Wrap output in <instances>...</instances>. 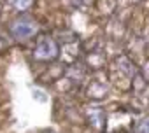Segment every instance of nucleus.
Wrapping results in <instances>:
<instances>
[{
	"mask_svg": "<svg viewBox=\"0 0 149 133\" xmlns=\"http://www.w3.org/2000/svg\"><path fill=\"white\" fill-rule=\"evenodd\" d=\"M58 54H60V49H58V44L54 42L53 37L42 35L37 40V46H35V51H33L35 60H39V61H53V60L58 58Z\"/></svg>",
	"mask_w": 149,
	"mask_h": 133,
	"instance_id": "nucleus-1",
	"label": "nucleus"
},
{
	"mask_svg": "<svg viewBox=\"0 0 149 133\" xmlns=\"http://www.w3.org/2000/svg\"><path fill=\"white\" fill-rule=\"evenodd\" d=\"M35 32H37V23L28 16H21L11 23V35L16 40H26L33 37Z\"/></svg>",
	"mask_w": 149,
	"mask_h": 133,
	"instance_id": "nucleus-2",
	"label": "nucleus"
},
{
	"mask_svg": "<svg viewBox=\"0 0 149 133\" xmlns=\"http://www.w3.org/2000/svg\"><path fill=\"white\" fill-rule=\"evenodd\" d=\"M88 117H90V123H91L93 128H97V130H104L105 128V112L102 109H98V107L91 109L88 112Z\"/></svg>",
	"mask_w": 149,
	"mask_h": 133,
	"instance_id": "nucleus-3",
	"label": "nucleus"
},
{
	"mask_svg": "<svg viewBox=\"0 0 149 133\" xmlns=\"http://www.w3.org/2000/svg\"><path fill=\"white\" fill-rule=\"evenodd\" d=\"M107 91H109V88H107V84L102 82V81H93L91 86L88 88V95H90L91 98H104V96L107 95Z\"/></svg>",
	"mask_w": 149,
	"mask_h": 133,
	"instance_id": "nucleus-4",
	"label": "nucleus"
},
{
	"mask_svg": "<svg viewBox=\"0 0 149 133\" xmlns=\"http://www.w3.org/2000/svg\"><path fill=\"white\" fill-rule=\"evenodd\" d=\"M118 65H119V70H123L128 77H132V76L135 74V66H132L130 60H126V58H119V60H118Z\"/></svg>",
	"mask_w": 149,
	"mask_h": 133,
	"instance_id": "nucleus-5",
	"label": "nucleus"
},
{
	"mask_svg": "<svg viewBox=\"0 0 149 133\" xmlns=\"http://www.w3.org/2000/svg\"><path fill=\"white\" fill-rule=\"evenodd\" d=\"M135 133H149V116L144 117L142 121H139V124L135 128Z\"/></svg>",
	"mask_w": 149,
	"mask_h": 133,
	"instance_id": "nucleus-6",
	"label": "nucleus"
},
{
	"mask_svg": "<svg viewBox=\"0 0 149 133\" xmlns=\"http://www.w3.org/2000/svg\"><path fill=\"white\" fill-rule=\"evenodd\" d=\"M13 2H14V7H16V9H19V11H26V9L32 7L33 0H13Z\"/></svg>",
	"mask_w": 149,
	"mask_h": 133,
	"instance_id": "nucleus-7",
	"label": "nucleus"
},
{
	"mask_svg": "<svg viewBox=\"0 0 149 133\" xmlns=\"http://www.w3.org/2000/svg\"><path fill=\"white\" fill-rule=\"evenodd\" d=\"M7 46H9V40H7V37L0 33V51H2V49H6Z\"/></svg>",
	"mask_w": 149,
	"mask_h": 133,
	"instance_id": "nucleus-8",
	"label": "nucleus"
},
{
	"mask_svg": "<svg viewBox=\"0 0 149 133\" xmlns=\"http://www.w3.org/2000/svg\"><path fill=\"white\" fill-rule=\"evenodd\" d=\"M146 77H147V81H149V61H147V65H146Z\"/></svg>",
	"mask_w": 149,
	"mask_h": 133,
	"instance_id": "nucleus-9",
	"label": "nucleus"
}]
</instances>
